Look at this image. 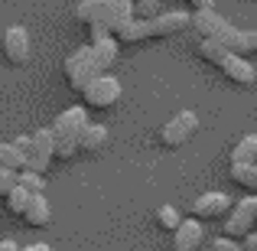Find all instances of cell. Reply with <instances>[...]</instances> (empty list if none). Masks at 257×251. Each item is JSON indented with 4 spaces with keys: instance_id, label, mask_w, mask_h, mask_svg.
I'll use <instances>...</instances> for the list:
<instances>
[{
    "instance_id": "2",
    "label": "cell",
    "mask_w": 257,
    "mask_h": 251,
    "mask_svg": "<svg viewBox=\"0 0 257 251\" xmlns=\"http://www.w3.org/2000/svg\"><path fill=\"white\" fill-rule=\"evenodd\" d=\"M75 20L82 26H88L91 39H104L131 23L134 10H131V0H78Z\"/></svg>"
},
{
    "instance_id": "9",
    "label": "cell",
    "mask_w": 257,
    "mask_h": 251,
    "mask_svg": "<svg viewBox=\"0 0 257 251\" xmlns=\"http://www.w3.org/2000/svg\"><path fill=\"white\" fill-rule=\"evenodd\" d=\"M0 52H4V59L10 65H26L33 56V46H30V33L23 30L20 23L7 26L4 36H0Z\"/></svg>"
},
{
    "instance_id": "14",
    "label": "cell",
    "mask_w": 257,
    "mask_h": 251,
    "mask_svg": "<svg viewBox=\"0 0 257 251\" xmlns=\"http://www.w3.org/2000/svg\"><path fill=\"white\" fill-rule=\"evenodd\" d=\"M117 52H120V46H117V39H114V36L91 39V59H94V65H98V72L111 69V65L117 62Z\"/></svg>"
},
{
    "instance_id": "1",
    "label": "cell",
    "mask_w": 257,
    "mask_h": 251,
    "mask_svg": "<svg viewBox=\"0 0 257 251\" xmlns=\"http://www.w3.org/2000/svg\"><path fill=\"white\" fill-rule=\"evenodd\" d=\"M192 30V13H182V10H173V13H157L153 20H131L127 26H120L114 33L120 49L127 46H144V43H157V39H170L176 33H186Z\"/></svg>"
},
{
    "instance_id": "29",
    "label": "cell",
    "mask_w": 257,
    "mask_h": 251,
    "mask_svg": "<svg viewBox=\"0 0 257 251\" xmlns=\"http://www.w3.org/2000/svg\"><path fill=\"white\" fill-rule=\"evenodd\" d=\"M20 251H52L49 245H43V241H39V245H26V248H20Z\"/></svg>"
},
{
    "instance_id": "16",
    "label": "cell",
    "mask_w": 257,
    "mask_h": 251,
    "mask_svg": "<svg viewBox=\"0 0 257 251\" xmlns=\"http://www.w3.org/2000/svg\"><path fill=\"white\" fill-rule=\"evenodd\" d=\"M104 144H107V127L88 121L85 131H82V140H78V153H88V157H91V153L104 150Z\"/></svg>"
},
{
    "instance_id": "12",
    "label": "cell",
    "mask_w": 257,
    "mask_h": 251,
    "mask_svg": "<svg viewBox=\"0 0 257 251\" xmlns=\"http://www.w3.org/2000/svg\"><path fill=\"white\" fill-rule=\"evenodd\" d=\"M205 245V228L199 219H182L173 232V251H199Z\"/></svg>"
},
{
    "instance_id": "23",
    "label": "cell",
    "mask_w": 257,
    "mask_h": 251,
    "mask_svg": "<svg viewBox=\"0 0 257 251\" xmlns=\"http://www.w3.org/2000/svg\"><path fill=\"white\" fill-rule=\"evenodd\" d=\"M134 20H153L160 13V0H131Z\"/></svg>"
},
{
    "instance_id": "11",
    "label": "cell",
    "mask_w": 257,
    "mask_h": 251,
    "mask_svg": "<svg viewBox=\"0 0 257 251\" xmlns=\"http://www.w3.org/2000/svg\"><path fill=\"white\" fill-rule=\"evenodd\" d=\"M228 209H231V199H228L225 193H202L199 199L192 202V219L215 222V219H225Z\"/></svg>"
},
{
    "instance_id": "15",
    "label": "cell",
    "mask_w": 257,
    "mask_h": 251,
    "mask_svg": "<svg viewBox=\"0 0 257 251\" xmlns=\"http://www.w3.org/2000/svg\"><path fill=\"white\" fill-rule=\"evenodd\" d=\"M23 222L30 228H46L52 222V206H49V199H46V193L43 196H30V206H26V212H23Z\"/></svg>"
},
{
    "instance_id": "19",
    "label": "cell",
    "mask_w": 257,
    "mask_h": 251,
    "mask_svg": "<svg viewBox=\"0 0 257 251\" xmlns=\"http://www.w3.org/2000/svg\"><path fill=\"white\" fill-rule=\"evenodd\" d=\"M0 170H17V173H23V170H26V157L13 144H0Z\"/></svg>"
},
{
    "instance_id": "21",
    "label": "cell",
    "mask_w": 257,
    "mask_h": 251,
    "mask_svg": "<svg viewBox=\"0 0 257 251\" xmlns=\"http://www.w3.org/2000/svg\"><path fill=\"white\" fill-rule=\"evenodd\" d=\"M26 206H30V193H26L23 186H17L10 196H7V212H10V215H17V219H23Z\"/></svg>"
},
{
    "instance_id": "31",
    "label": "cell",
    "mask_w": 257,
    "mask_h": 251,
    "mask_svg": "<svg viewBox=\"0 0 257 251\" xmlns=\"http://www.w3.org/2000/svg\"><path fill=\"white\" fill-rule=\"evenodd\" d=\"M254 228H257V225H254Z\"/></svg>"
},
{
    "instance_id": "13",
    "label": "cell",
    "mask_w": 257,
    "mask_h": 251,
    "mask_svg": "<svg viewBox=\"0 0 257 251\" xmlns=\"http://www.w3.org/2000/svg\"><path fill=\"white\" fill-rule=\"evenodd\" d=\"M228 20H221L215 10H199L192 13V30L199 33V39H212V43H218V36L228 30Z\"/></svg>"
},
{
    "instance_id": "28",
    "label": "cell",
    "mask_w": 257,
    "mask_h": 251,
    "mask_svg": "<svg viewBox=\"0 0 257 251\" xmlns=\"http://www.w3.org/2000/svg\"><path fill=\"white\" fill-rule=\"evenodd\" d=\"M241 248H244V251H257V232L244 235V238H241Z\"/></svg>"
},
{
    "instance_id": "5",
    "label": "cell",
    "mask_w": 257,
    "mask_h": 251,
    "mask_svg": "<svg viewBox=\"0 0 257 251\" xmlns=\"http://www.w3.org/2000/svg\"><path fill=\"white\" fill-rule=\"evenodd\" d=\"M195 131H199V114L195 111H176L173 118L157 131V140H160V147H166V150H179V147H186L189 140L195 137Z\"/></svg>"
},
{
    "instance_id": "20",
    "label": "cell",
    "mask_w": 257,
    "mask_h": 251,
    "mask_svg": "<svg viewBox=\"0 0 257 251\" xmlns=\"http://www.w3.org/2000/svg\"><path fill=\"white\" fill-rule=\"evenodd\" d=\"M179 222H182V215H179V209L176 206H160L157 209V225L163 228V232H176V228H179Z\"/></svg>"
},
{
    "instance_id": "6",
    "label": "cell",
    "mask_w": 257,
    "mask_h": 251,
    "mask_svg": "<svg viewBox=\"0 0 257 251\" xmlns=\"http://www.w3.org/2000/svg\"><path fill=\"white\" fill-rule=\"evenodd\" d=\"M257 225V196H244L241 202H231L225 215V238L241 241L244 235H251Z\"/></svg>"
},
{
    "instance_id": "26",
    "label": "cell",
    "mask_w": 257,
    "mask_h": 251,
    "mask_svg": "<svg viewBox=\"0 0 257 251\" xmlns=\"http://www.w3.org/2000/svg\"><path fill=\"white\" fill-rule=\"evenodd\" d=\"M244 39H247V52H244V56H257V30L244 33Z\"/></svg>"
},
{
    "instance_id": "18",
    "label": "cell",
    "mask_w": 257,
    "mask_h": 251,
    "mask_svg": "<svg viewBox=\"0 0 257 251\" xmlns=\"http://www.w3.org/2000/svg\"><path fill=\"white\" fill-rule=\"evenodd\" d=\"M228 163H257V134H244L228 153Z\"/></svg>"
},
{
    "instance_id": "17",
    "label": "cell",
    "mask_w": 257,
    "mask_h": 251,
    "mask_svg": "<svg viewBox=\"0 0 257 251\" xmlns=\"http://www.w3.org/2000/svg\"><path fill=\"white\" fill-rule=\"evenodd\" d=\"M228 176L247 196H257V163H228Z\"/></svg>"
},
{
    "instance_id": "10",
    "label": "cell",
    "mask_w": 257,
    "mask_h": 251,
    "mask_svg": "<svg viewBox=\"0 0 257 251\" xmlns=\"http://www.w3.org/2000/svg\"><path fill=\"white\" fill-rule=\"evenodd\" d=\"M218 72H221V75H225L231 85H238V88H254V85H257V72H254V65L247 62V59L234 56V52H228V56L221 59Z\"/></svg>"
},
{
    "instance_id": "22",
    "label": "cell",
    "mask_w": 257,
    "mask_h": 251,
    "mask_svg": "<svg viewBox=\"0 0 257 251\" xmlns=\"http://www.w3.org/2000/svg\"><path fill=\"white\" fill-rule=\"evenodd\" d=\"M20 186H23L30 196H43L46 193V176L33 173V170H23V173H20Z\"/></svg>"
},
{
    "instance_id": "4",
    "label": "cell",
    "mask_w": 257,
    "mask_h": 251,
    "mask_svg": "<svg viewBox=\"0 0 257 251\" xmlns=\"http://www.w3.org/2000/svg\"><path fill=\"white\" fill-rule=\"evenodd\" d=\"M62 75H65V85H69V92L82 95L85 88L91 85L98 75H104V72H98V65H94V59H91V46H78V49H72L69 56H65V62H62Z\"/></svg>"
},
{
    "instance_id": "8",
    "label": "cell",
    "mask_w": 257,
    "mask_h": 251,
    "mask_svg": "<svg viewBox=\"0 0 257 251\" xmlns=\"http://www.w3.org/2000/svg\"><path fill=\"white\" fill-rule=\"evenodd\" d=\"M56 160V144H52V131L49 127H39L30 134V153H26V170L46 176V170Z\"/></svg>"
},
{
    "instance_id": "30",
    "label": "cell",
    "mask_w": 257,
    "mask_h": 251,
    "mask_svg": "<svg viewBox=\"0 0 257 251\" xmlns=\"http://www.w3.org/2000/svg\"><path fill=\"white\" fill-rule=\"evenodd\" d=\"M0 251H20L17 245H13V241L10 238H7V241H0Z\"/></svg>"
},
{
    "instance_id": "24",
    "label": "cell",
    "mask_w": 257,
    "mask_h": 251,
    "mask_svg": "<svg viewBox=\"0 0 257 251\" xmlns=\"http://www.w3.org/2000/svg\"><path fill=\"white\" fill-rule=\"evenodd\" d=\"M17 186H20V173L17 170H0V199H7Z\"/></svg>"
},
{
    "instance_id": "27",
    "label": "cell",
    "mask_w": 257,
    "mask_h": 251,
    "mask_svg": "<svg viewBox=\"0 0 257 251\" xmlns=\"http://www.w3.org/2000/svg\"><path fill=\"white\" fill-rule=\"evenodd\" d=\"M189 4V10L192 13H199V10H212V0H186Z\"/></svg>"
},
{
    "instance_id": "7",
    "label": "cell",
    "mask_w": 257,
    "mask_h": 251,
    "mask_svg": "<svg viewBox=\"0 0 257 251\" xmlns=\"http://www.w3.org/2000/svg\"><path fill=\"white\" fill-rule=\"evenodd\" d=\"M120 82L117 78H111L104 72V75H98L91 85L82 92V101H85V108H91V111H107V108H114L117 105V98H120Z\"/></svg>"
},
{
    "instance_id": "25",
    "label": "cell",
    "mask_w": 257,
    "mask_h": 251,
    "mask_svg": "<svg viewBox=\"0 0 257 251\" xmlns=\"http://www.w3.org/2000/svg\"><path fill=\"white\" fill-rule=\"evenodd\" d=\"M212 251H244V248H241V241H231V238L221 235V238L212 241Z\"/></svg>"
},
{
    "instance_id": "3",
    "label": "cell",
    "mask_w": 257,
    "mask_h": 251,
    "mask_svg": "<svg viewBox=\"0 0 257 251\" xmlns=\"http://www.w3.org/2000/svg\"><path fill=\"white\" fill-rule=\"evenodd\" d=\"M85 124H88V108L85 105H75V108H69V111H62L49 124L52 144H56V160L78 157V140H82Z\"/></svg>"
}]
</instances>
